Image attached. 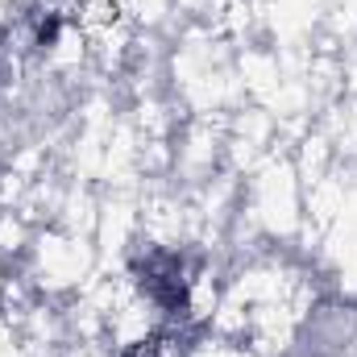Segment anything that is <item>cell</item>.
<instances>
[{
  "mask_svg": "<svg viewBox=\"0 0 357 357\" xmlns=\"http://www.w3.org/2000/svg\"><path fill=\"white\" fill-rule=\"evenodd\" d=\"M125 357H167V354H162V345H158V341H150V345H137V349H129Z\"/></svg>",
  "mask_w": 357,
  "mask_h": 357,
  "instance_id": "7a4b0ae2",
  "label": "cell"
},
{
  "mask_svg": "<svg viewBox=\"0 0 357 357\" xmlns=\"http://www.w3.org/2000/svg\"><path fill=\"white\" fill-rule=\"evenodd\" d=\"M142 274V291L162 303L167 312H183L187 307V278H183V262L175 254H150L146 262H137Z\"/></svg>",
  "mask_w": 357,
  "mask_h": 357,
  "instance_id": "6da1fadb",
  "label": "cell"
}]
</instances>
